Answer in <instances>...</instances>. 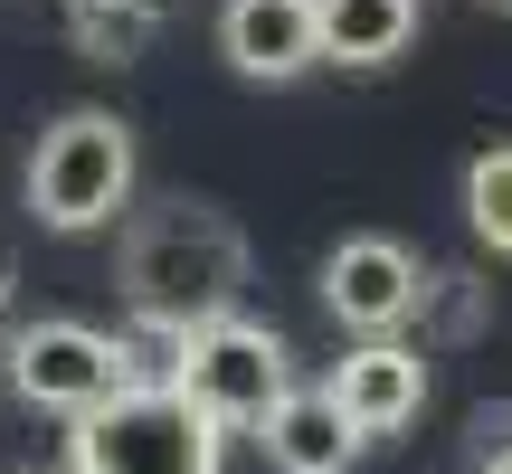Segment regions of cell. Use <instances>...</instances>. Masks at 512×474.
<instances>
[{
  "label": "cell",
  "mask_w": 512,
  "mask_h": 474,
  "mask_svg": "<svg viewBox=\"0 0 512 474\" xmlns=\"http://www.w3.org/2000/svg\"><path fill=\"white\" fill-rule=\"evenodd\" d=\"M332 399L351 408V427H361V437H399V427L427 408V351L399 342V332H370L361 351H342Z\"/></svg>",
  "instance_id": "8"
},
{
  "label": "cell",
  "mask_w": 512,
  "mask_h": 474,
  "mask_svg": "<svg viewBox=\"0 0 512 474\" xmlns=\"http://www.w3.org/2000/svg\"><path fill=\"white\" fill-rule=\"evenodd\" d=\"M124 200H133V124L105 105L57 114L29 152V219L57 237H95L124 219Z\"/></svg>",
  "instance_id": "3"
},
{
  "label": "cell",
  "mask_w": 512,
  "mask_h": 474,
  "mask_svg": "<svg viewBox=\"0 0 512 474\" xmlns=\"http://www.w3.org/2000/svg\"><path fill=\"white\" fill-rule=\"evenodd\" d=\"M465 228H475L494 256H512V143L465 162Z\"/></svg>",
  "instance_id": "12"
},
{
  "label": "cell",
  "mask_w": 512,
  "mask_h": 474,
  "mask_svg": "<svg viewBox=\"0 0 512 474\" xmlns=\"http://www.w3.org/2000/svg\"><path fill=\"white\" fill-rule=\"evenodd\" d=\"M162 380L181 389L190 408H209L219 427H266L275 399L294 389V351H285V332L247 323V313H219V323H190L181 342H171Z\"/></svg>",
  "instance_id": "4"
},
{
  "label": "cell",
  "mask_w": 512,
  "mask_h": 474,
  "mask_svg": "<svg viewBox=\"0 0 512 474\" xmlns=\"http://www.w3.org/2000/svg\"><path fill=\"white\" fill-rule=\"evenodd\" d=\"M323 10V57L332 67H389L418 38V0H313Z\"/></svg>",
  "instance_id": "10"
},
{
  "label": "cell",
  "mask_w": 512,
  "mask_h": 474,
  "mask_svg": "<svg viewBox=\"0 0 512 474\" xmlns=\"http://www.w3.org/2000/svg\"><path fill=\"white\" fill-rule=\"evenodd\" d=\"M19 474H38V465H19Z\"/></svg>",
  "instance_id": "17"
},
{
  "label": "cell",
  "mask_w": 512,
  "mask_h": 474,
  "mask_svg": "<svg viewBox=\"0 0 512 474\" xmlns=\"http://www.w3.org/2000/svg\"><path fill=\"white\" fill-rule=\"evenodd\" d=\"M0 304H10V275H0Z\"/></svg>",
  "instance_id": "15"
},
{
  "label": "cell",
  "mask_w": 512,
  "mask_h": 474,
  "mask_svg": "<svg viewBox=\"0 0 512 474\" xmlns=\"http://www.w3.org/2000/svg\"><path fill=\"white\" fill-rule=\"evenodd\" d=\"M181 10V0H114V10H86V19H67V38L86 57H105V67H124V57H143L152 38H162V19Z\"/></svg>",
  "instance_id": "11"
},
{
  "label": "cell",
  "mask_w": 512,
  "mask_h": 474,
  "mask_svg": "<svg viewBox=\"0 0 512 474\" xmlns=\"http://www.w3.org/2000/svg\"><path fill=\"white\" fill-rule=\"evenodd\" d=\"M475 474H512V446H494V456H484V465H475Z\"/></svg>",
  "instance_id": "13"
},
{
  "label": "cell",
  "mask_w": 512,
  "mask_h": 474,
  "mask_svg": "<svg viewBox=\"0 0 512 474\" xmlns=\"http://www.w3.org/2000/svg\"><path fill=\"white\" fill-rule=\"evenodd\" d=\"M256 446H266V465H275V474H351L370 437L351 427V408L332 399V380H323V389L294 380L285 399H275V418L256 427Z\"/></svg>",
  "instance_id": "9"
},
{
  "label": "cell",
  "mask_w": 512,
  "mask_h": 474,
  "mask_svg": "<svg viewBox=\"0 0 512 474\" xmlns=\"http://www.w3.org/2000/svg\"><path fill=\"white\" fill-rule=\"evenodd\" d=\"M219 57L238 76H256V86H294L304 67H323V10L313 0H228Z\"/></svg>",
  "instance_id": "7"
},
{
  "label": "cell",
  "mask_w": 512,
  "mask_h": 474,
  "mask_svg": "<svg viewBox=\"0 0 512 474\" xmlns=\"http://www.w3.org/2000/svg\"><path fill=\"white\" fill-rule=\"evenodd\" d=\"M114 285L124 304L143 313L162 342H181L190 323H219L238 313V285H247V237L200 200H171V209H143L124 219V247H114Z\"/></svg>",
  "instance_id": "1"
},
{
  "label": "cell",
  "mask_w": 512,
  "mask_h": 474,
  "mask_svg": "<svg viewBox=\"0 0 512 474\" xmlns=\"http://www.w3.org/2000/svg\"><path fill=\"white\" fill-rule=\"evenodd\" d=\"M228 427L190 408L171 380H133L124 399L86 408L67 437V474H219Z\"/></svg>",
  "instance_id": "2"
},
{
  "label": "cell",
  "mask_w": 512,
  "mask_h": 474,
  "mask_svg": "<svg viewBox=\"0 0 512 474\" xmlns=\"http://www.w3.org/2000/svg\"><path fill=\"white\" fill-rule=\"evenodd\" d=\"M86 10H114V0H67V19H86Z\"/></svg>",
  "instance_id": "14"
},
{
  "label": "cell",
  "mask_w": 512,
  "mask_h": 474,
  "mask_svg": "<svg viewBox=\"0 0 512 474\" xmlns=\"http://www.w3.org/2000/svg\"><path fill=\"white\" fill-rule=\"evenodd\" d=\"M133 380H143L133 342H114V332H95V323H29V332H10V389L29 408H48V418H86V408L124 399Z\"/></svg>",
  "instance_id": "5"
},
{
  "label": "cell",
  "mask_w": 512,
  "mask_h": 474,
  "mask_svg": "<svg viewBox=\"0 0 512 474\" xmlns=\"http://www.w3.org/2000/svg\"><path fill=\"white\" fill-rule=\"evenodd\" d=\"M494 10H512V0H494Z\"/></svg>",
  "instance_id": "16"
},
{
  "label": "cell",
  "mask_w": 512,
  "mask_h": 474,
  "mask_svg": "<svg viewBox=\"0 0 512 474\" xmlns=\"http://www.w3.org/2000/svg\"><path fill=\"white\" fill-rule=\"evenodd\" d=\"M323 304H332V323L342 332H399V323H418V304H427V266L399 247V237H342V247L323 256Z\"/></svg>",
  "instance_id": "6"
}]
</instances>
